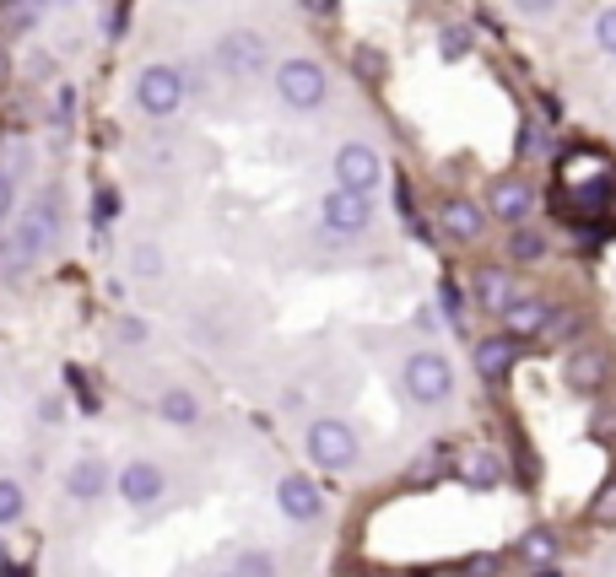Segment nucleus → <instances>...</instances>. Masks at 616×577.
I'll use <instances>...</instances> for the list:
<instances>
[{"instance_id":"obj_24","label":"nucleus","mask_w":616,"mask_h":577,"mask_svg":"<svg viewBox=\"0 0 616 577\" xmlns=\"http://www.w3.org/2000/svg\"><path fill=\"white\" fill-rule=\"evenodd\" d=\"M595 49L616 60V5H606V11L595 16Z\"/></svg>"},{"instance_id":"obj_15","label":"nucleus","mask_w":616,"mask_h":577,"mask_svg":"<svg viewBox=\"0 0 616 577\" xmlns=\"http://www.w3.org/2000/svg\"><path fill=\"white\" fill-rule=\"evenodd\" d=\"M109 480H114V475H109V464H103V459H93V453H87V459H76V464L65 469V491H71L76 502H98V497L109 491Z\"/></svg>"},{"instance_id":"obj_37","label":"nucleus","mask_w":616,"mask_h":577,"mask_svg":"<svg viewBox=\"0 0 616 577\" xmlns=\"http://www.w3.org/2000/svg\"><path fill=\"white\" fill-rule=\"evenodd\" d=\"M0 562H5V545H0Z\"/></svg>"},{"instance_id":"obj_19","label":"nucleus","mask_w":616,"mask_h":577,"mask_svg":"<svg viewBox=\"0 0 616 577\" xmlns=\"http://www.w3.org/2000/svg\"><path fill=\"white\" fill-rule=\"evenodd\" d=\"M157 416H162L168 427H195V422H200V400H195L189 389H168V394L157 400Z\"/></svg>"},{"instance_id":"obj_12","label":"nucleus","mask_w":616,"mask_h":577,"mask_svg":"<svg viewBox=\"0 0 616 577\" xmlns=\"http://www.w3.org/2000/svg\"><path fill=\"white\" fill-rule=\"evenodd\" d=\"M217 60H222V71H233V76H255L260 65H266V38L260 33H227L222 43H217Z\"/></svg>"},{"instance_id":"obj_5","label":"nucleus","mask_w":616,"mask_h":577,"mask_svg":"<svg viewBox=\"0 0 616 577\" xmlns=\"http://www.w3.org/2000/svg\"><path fill=\"white\" fill-rule=\"evenodd\" d=\"M324 92H330V81H324V71L313 65V60H282L276 65V98L287 103V109H319L324 103Z\"/></svg>"},{"instance_id":"obj_23","label":"nucleus","mask_w":616,"mask_h":577,"mask_svg":"<svg viewBox=\"0 0 616 577\" xmlns=\"http://www.w3.org/2000/svg\"><path fill=\"white\" fill-rule=\"evenodd\" d=\"M439 49H444V60H465V54H470V27L449 22V27L439 33Z\"/></svg>"},{"instance_id":"obj_31","label":"nucleus","mask_w":616,"mask_h":577,"mask_svg":"<svg viewBox=\"0 0 616 577\" xmlns=\"http://www.w3.org/2000/svg\"><path fill=\"white\" fill-rule=\"evenodd\" d=\"M514 5H519L525 16H552V11H557L563 0H514Z\"/></svg>"},{"instance_id":"obj_32","label":"nucleus","mask_w":616,"mask_h":577,"mask_svg":"<svg viewBox=\"0 0 616 577\" xmlns=\"http://www.w3.org/2000/svg\"><path fill=\"white\" fill-rule=\"evenodd\" d=\"M120 340H147V324L141 318H120Z\"/></svg>"},{"instance_id":"obj_8","label":"nucleus","mask_w":616,"mask_h":577,"mask_svg":"<svg viewBox=\"0 0 616 577\" xmlns=\"http://www.w3.org/2000/svg\"><path fill=\"white\" fill-rule=\"evenodd\" d=\"M606 378H612V356H606L601 346H574V351H568V362H563V384H568L574 394H601Z\"/></svg>"},{"instance_id":"obj_17","label":"nucleus","mask_w":616,"mask_h":577,"mask_svg":"<svg viewBox=\"0 0 616 577\" xmlns=\"http://www.w3.org/2000/svg\"><path fill=\"white\" fill-rule=\"evenodd\" d=\"M514 356H519V351H514V340H508V335H492V340H481V346H476V373H481L486 384H503V378H508V367H514Z\"/></svg>"},{"instance_id":"obj_29","label":"nucleus","mask_w":616,"mask_h":577,"mask_svg":"<svg viewBox=\"0 0 616 577\" xmlns=\"http://www.w3.org/2000/svg\"><path fill=\"white\" fill-rule=\"evenodd\" d=\"M357 71H362V76H384V54L362 49V54H357Z\"/></svg>"},{"instance_id":"obj_20","label":"nucleus","mask_w":616,"mask_h":577,"mask_svg":"<svg viewBox=\"0 0 616 577\" xmlns=\"http://www.w3.org/2000/svg\"><path fill=\"white\" fill-rule=\"evenodd\" d=\"M519 556L541 573V567H552L557 562V535L546 529V524H535V529H525V540H519Z\"/></svg>"},{"instance_id":"obj_36","label":"nucleus","mask_w":616,"mask_h":577,"mask_svg":"<svg viewBox=\"0 0 616 577\" xmlns=\"http://www.w3.org/2000/svg\"><path fill=\"white\" fill-rule=\"evenodd\" d=\"M0 76H5V54H0Z\"/></svg>"},{"instance_id":"obj_21","label":"nucleus","mask_w":616,"mask_h":577,"mask_svg":"<svg viewBox=\"0 0 616 577\" xmlns=\"http://www.w3.org/2000/svg\"><path fill=\"white\" fill-rule=\"evenodd\" d=\"M508 254H514L519 265H530V260H541V254H546V238H541V233H530V227H514Z\"/></svg>"},{"instance_id":"obj_35","label":"nucleus","mask_w":616,"mask_h":577,"mask_svg":"<svg viewBox=\"0 0 616 577\" xmlns=\"http://www.w3.org/2000/svg\"><path fill=\"white\" fill-rule=\"evenodd\" d=\"M114 205H120L114 195H98V222H109V216H114Z\"/></svg>"},{"instance_id":"obj_6","label":"nucleus","mask_w":616,"mask_h":577,"mask_svg":"<svg viewBox=\"0 0 616 577\" xmlns=\"http://www.w3.org/2000/svg\"><path fill=\"white\" fill-rule=\"evenodd\" d=\"M379 184H384V162H379L373 146L346 141L335 151V189H352V195H368V200H373Z\"/></svg>"},{"instance_id":"obj_34","label":"nucleus","mask_w":616,"mask_h":577,"mask_svg":"<svg viewBox=\"0 0 616 577\" xmlns=\"http://www.w3.org/2000/svg\"><path fill=\"white\" fill-rule=\"evenodd\" d=\"M341 0H304V11H313V16H330Z\"/></svg>"},{"instance_id":"obj_2","label":"nucleus","mask_w":616,"mask_h":577,"mask_svg":"<svg viewBox=\"0 0 616 577\" xmlns=\"http://www.w3.org/2000/svg\"><path fill=\"white\" fill-rule=\"evenodd\" d=\"M54 238H60V200H54V195H38V200L22 211V222H16V233H11V249H16L22 260H38V254L54 249Z\"/></svg>"},{"instance_id":"obj_28","label":"nucleus","mask_w":616,"mask_h":577,"mask_svg":"<svg viewBox=\"0 0 616 577\" xmlns=\"http://www.w3.org/2000/svg\"><path fill=\"white\" fill-rule=\"evenodd\" d=\"M131 260H136V276H162V249L157 243H141Z\"/></svg>"},{"instance_id":"obj_30","label":"nucleus","mask_w":616,"mask_h":577,"mask_svg":"<svg viewBox=\"0 0 616 577\" xmlns=\"http://www.w3.org/2000/svg\"><path fill=\"white\" fill-rule=\"evenodd\" d=\"M497 573V556H470L465 562V577H492Z\"/></svg>"},{"instance_id":"obj_26","label":"nucleus","mask_w":616,"mask_h":577,"mask_svg":"<svg viewBox=\"0 0 616 577\" xmlns=\"http://www.w3.org/2000/svg\"><path fill=\"white\" fill-rule=\"evenodd\" d=\"M590 518H595V524H616V480L601 486V497L590 502Z\"/></svg>"},{"instance_id":"obj_38","label":"nucleus","mask_w":616,"mask_h":577,"mask_svg":"<svg viewBox=\"0 0 616 577\" xmlns=\"http://www.w3.org/2000/svg\"><path fill=\"white\" fill-rule=\"evenodd\" d=\"M227 577H238V573H227Z\"/></svg>"},{"instance_id":"obj_27","label":"nucleus","mask_w":616,"mask_h":577,"mask_svg":"<svg viewBox=\"0 0 616 577\" xmlns=\"http://www.w3.org/2000/svg\"><path fill=\"white\" fill-rule=\"evenodd\" d=\"M439 302H444V318H449V324H465V297H460L455 281H444V287H439Z\"/></svg>"},{"instance_id":"obj_18","label":"nucleus","mask_w":616,"mask_h":577,"mask_svg":"<svg viewBox=\"0 0 616 577\" xmlns=\"http://www.w3.org/2000/svg\"><path fill=\"white\" fill-rule=\"evenodd\" d=\"M460 480L470 491H492V486H503V459L497 453H486V448H470L460 459Z\"/></svg>"},{"instance_id":"obj_7","label":"nucleus","mask_w":616,"mask_h":577,"mask_svg":"<svg viewBox=\"0 0 616 577\" xmlns=\"http://www.w3.org/2000/svg\"><path fill=\"white\" fill-rule=\"evenodd\" d=\"M319 216H324V227H330L335 238H357V233H368V222H373V200H368V195H352V189H330L324 205H319Z\"/></svg>"},{"instance_id":"obj_10","label":"nucleus","mask_w":616,"mask_h":577,"mask_svg":"<svg viewBox=\"0 0 616 577\" xmlns=\"http://www.w3.org/2000/svg\"><path fill=\"white\" fill-rule=\"evenodd\" d=\"M276 507L293 518V524H319V513H324V497H319V486L308 480V475H282L276 480Z\"/></svg>"},{"instance_id":"obj_16","label":"nucleus","mask_w":616,"mask_h":577,"mask_svg":"<svg viewBox=\"0 0 616 577\" xmlns=\"http://www.w3.org/2000/svg\"><path fill=\"white\" fill-rule=\"evenodd\" d=\"M439 222H444V233H449L455 243H470V238H481V227H486V211H481L476 200H444Z\"/></svg>"},{"instance_id":"obj_25","label":"nucleus","mask_w":616,"mask_h":577,"mask_svg":"<svg viewBox=\"0 0 616 577\" xmlns=\"http://www.w3.org/2000/svg\"><path fill=\"white\" fill-rule=\"evenodd\" d=\"M238 577H276V562H271V551H244V562H238Z\"/></svg>"},{"instance_id":"obj_1","label":"nucleus","mask_w":616,"mask_h":577,"mask_svg":"<svg viewBox=\"0 0 616 577\" xmlns=\"http://www.w3.org/2000/svg\"><path fill=\"white\" fill-rule=\"evenodd\" d=\"M401 384L417 405H444L455 394V367L439 356V351H411L406 367H401Z\"/></svg>"},{"instance_id":"obj_33","label":"nucleus","mask_w":616,"mask_h":577,"mask_svg":"<svg viewBox=\"0 0 616 577\" xmlns=\"http://www.w3.org/2000/svg\"><path fill=\"white\" fill-rule=\"evenodd\" d=\"M11 216V173H0V222Z\"/></svg>"},{"instance_id":"obj_22","label":"nucleus","mask_w":616,"mask_h":577,"mask_svg":"<svg viewBox=\"0 0 616 577\" xmlns=\"http://www.w3.org/2000/svg\"><path fill=\"white\" fill-rule=\"evenodd\" d=\"M22 507H27V497H22V486L0 475V529H5V524H16V518H22Z\"/></svg>"},{"instance_id":"obj_3","label":"nucleus","mask_w":616,"mask_h":577,"mask_svg":"<svg viewBox=\"0 0 616 577\" xmlns=\"http://www.w3.org/2000/svg\"><path fill=\"white\" fill-rule=\"evenodd\" d=\"M304 448L319 469H352V464H357V432H352L341 416H319V422L308 427Z\"/></svg>"},{"instance_id":"obj_4","label":"nucleus","mask_w":616,"mask_h":577,"mask_svg":"<svg viewBox=\"0 0 616 577\" xmlns=\"http://www.w3.org/2000/svg\"><path fill=\"white\" fill-rule=\"evenodd\" d=\"M184 71L178 65H162V60H152L141 76H136V103L152 114V120H168V114H178V103H184Z\"/></svg>"},{"instance_id":"obj_14","label":"nucleus","mask_w":616,"mask_h":577,"mask_svg":"<svg viewBox=\"0 0 616 577\" xmlns=\"http://www.w3.org/2000/svg\"><path fill=\"white\" fill-rule=\"evenodd\" d=\"M476 302H481L486 313H497V318H503V313H508V308L519 302V287H514V276H508L503 265H481V271H476Z\"/></svg>"},{"instance_id":"obj_13","label":"nucleus","mask_w":616,"mask_h":577,"mask_svg":"<svg viewBox=\"0 0 616 577\" xmlns=\"http://www.w3.org/2000/svg\"><path fill=\"white\" fill-rule=\"evenodd\" d=\"M552 318H557V308H552L546 297H519V302L503 313V329H508V340H535V335L552 329Z\"/></svg>"},{"instance_id":"obj_9","label":"nucleus","mask_w":616,"mask_h":577,"mask_svg":"<svg viewBox=\"0 0 616 577\" xmlns=\"http://www.w3.org/2000/svg\"><path fill=\"white\" fill-rule=\"evenodd\" d=\"M114 486H120V497H125L131 507H157V502L168 497V475L157 469L152 459H131V464L114 475Z\"/></svg>"},{"instance_id":"obj_11","label":"nucleus","mask_w":616,"mask_h":577,"mask_svg":"<svg viewBox=\"0 0 616 577\" xmlns=\"http://www.w3.org/2000/svg\"><path fill=\"white\" fill-rule=\"evenodd\" d=\"M530 211H535V189H530L525 178H497V184L486 189V216H492V222L519 227Z\"/></svg>"}]
</instances>
